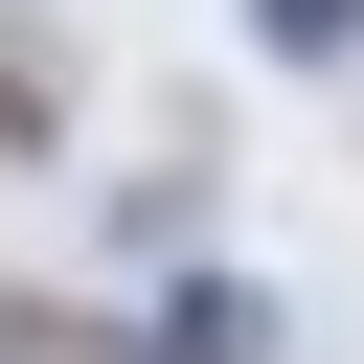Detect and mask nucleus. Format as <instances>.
Segmentation results:
<instances>
[{
  "label": "nucleus",
  "instance_id": "f257e3e1",
  "mask_svg": "<svg viewBox=\"0 0 364 364\" xmlns=\"http://www.w3.org/2000/svg\"><path fill=\"white\" fill-rule=\"evenodd\" d=\"M136 364H273V296H228V273H205V296H159V341H136Z\"/></svg>",
  "mask_w": 364,
  "mask_h": 364
},
{
  "label": "nucleus",
  "instance_id": "f03ea898",
  "mask_svg": "<svg viewBox=\"0 0 364 364\" xmlns=\"http://www.w3.org/2000/svg\"><path fill=\"white\" fill-rule=\"evenodd\" d=\"M0 136H23V159L68 136V68H46V46H0Z\"/></svg>",
  "mask_w": 364,
  "mask_h": 364
},
{
  "label": "nucleus",
  "instance_id": "7ed1b4c3",
  "mask_svg": "<svg viewBox=\"0 0 364 364\" xmlns=\"http://www.w3.org/2000/svg\"><path fill=\"white\" fill-rule=\"evenodd\" d=\"M250 23H273L296 68H341V46H364V0H250Z\"/></svg>",
  "mask_w": 364,
  "mask_h": 364
},
{
  "label": "nucleus",
  "instance_id": "20e7f679",
  "mask_svg": "<svg viewBox=\"0 0 364 364\" xmlns=\"http://www.w3.org/2000/svg\"><path fill=\"white\" fill-rule=\"evenodd\" d=\"M46 341H68V318H0V364H46Z\"/></svg>",
  "mask_w": 364,
  "mask_h": 364
}]
</instances>
